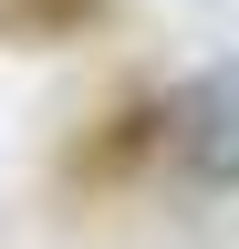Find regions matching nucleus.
<instances>
[{
  "label": "nucleus",
  "instance_id": "obj_1",
  "mask_svg": "<svg viewBox=\"0 0 239 249\" xmlns=\"http://www.w3.org/2000/svg\"><path fill=\"white\" fill-rule=\"evenodd\" d=\"M156 145L166 166L208 187V197H239V62H208L156 104Z\"/></svg>",
  "mask_w": 239,
  "mask_h": 249
}]
</instances>
